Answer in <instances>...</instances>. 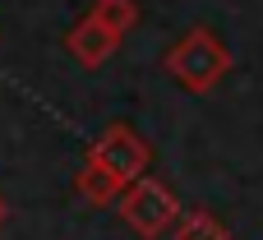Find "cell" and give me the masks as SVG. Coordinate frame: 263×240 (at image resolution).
Here are the masks:
<instances>
[{
    "mask_svg": "<svg viewBox=\"0 0 263 240\" xmlns=\"http://www.w3.org/2000/svg\"><path fill=\"white\" fill-rule=\"evenodd\" d=\"M9 222V204H5V194H0V227Z\"/></svg>",
    "mask_w": 263,
    "mask_h": 240,
    "instance_id": "8",
    "label": "cell"
},
{
    "mask_svg": "<svg viewBox=\"0 0 263 240\" xmlns=\"http://www.w3.org/2000/svg\"><path fill=\"white\" fill-rule=\"evenodd\" d=\"M120 42H125V37H120L116 28H106L97 14H83V19L65 32V51L74 56L79 69H102V65L120 51Z\"/></svg>",
    "mask_w": 263,
    "mask_h": 240,
    "instance_id": "4",
    "label": "cell"
},
{
    "mask_svg": "<svg viewBox=\"0 0 263 240\" xmlns=\"http://www.w3.org/2000/svg\"><path fill=\"white\" fill-rule=\"evenodd\" d=\"M88 14H97L106 28H116L120 37L139 23V0H92V9Z\"/></svg>",
    "mask_w": 263,
    "mask_h": 240,
    "instance_id": "7",
    "label": "cell"
},
{
    "mask_svg": "<svg viewBox=\"0 0 263 240\" xmlns=\"http://www.w3.org/2000/svg\"><path fill=\"white\" fill-rule=\"evenodd\" d=\"M74 194H79L88 208H111V204L125 194V185H120L111 171H102V167L83 162V167H79V176H74Z\"/></svg>",
    "mask_w": 263,
    "mask_h": 240,
    "instance_id": "5",
    "label": "cell"
},
{
    "mask_svg": "<svg viewBox=\"0 0 263 240\" xmlns=\"http://www.w3.org/2000/svg\"><path fill=\"white\" fill-rule=\"evenodd\" d=\"M83 162H92V167H102V171H111L125 190L134 185V180H143L148 176V162H153V143L134 130V125H125V120H116V125H106L92 143H88V153H83Z\"/></svg>",
    "mask_w": 263,
    "mask_h": 240,
    "instance_id": "3",
    "label": "cell"
},
{
    "mask_svg": "<svg viewBox=\"0 0 263 240\" xmlns=\"http://www.w3.org/2000/svg\"><path fill=\"white\" fill-rule=\"evenodd\" d=\"M116 213H120V222L139 240H162V236H171V227L180 222V199H176V190L166 180L143 176V180H134L116 199Z\"/></svg>",
    "mask_w": 263,
    "mask_h": 240,
    "instance_id": "2",
    "label": "cell"
},
{
    "mask_svg": "<svg viewBox=\"0 0 263 240\" xmlns=\"http://www.w3.org/2000/svg\"><path fill=\"white\" fill-rule=\"evenodd\" d=\"M231 51H227V42L213 32V28H190L180 42H171L166 46V56H162V69L185 88V93H194V97H208L227 74H231Z\"/></svg>",
    "mask_w": 263,
    "mask_h": 240,
    "instance_id": "1",
    "label": "cell"
},
{
    "mask_svg": "<svg viewBox=\"0 0 263 240\" xmlns=\"http://www.w3.org/2000/svg\"><path fill=\"white\" fill-rule=\"evenodd\" d=\"M171 240H231V231H227L208 208H190V213H180V222L171 227Z\"/></svg>",
    "mask_w": 263,
    "mask_h": 240,
    "instance_id": "6",
    "label": "cell"
}]
</instances>
